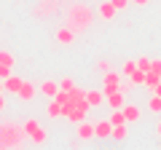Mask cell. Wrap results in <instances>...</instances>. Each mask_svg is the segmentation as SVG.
Here are the masks:
<instances>
[{
	"instance_id": "obj_1",
	"label": "cell",
	"mask_w": 161,
	"mask_h": 150,
	"mask_svg": "<svg viewBox=\"0 0 161 150\" xmlns=\"http://www.w3.org/2000/svg\"><path fill=\"white\" fill-rule=\"evenodd\" d=\"M24 131L30 134V139H32V145H46V139H48V134H46V129L40 126L35 118H30L27 123H24Z\"/></svg>"
},
{
	"instance_id": "obj_2",
	"label": "cell",
	"mask_w": 161,
	"mask_h": 150,
	"mask_svg": "<svg viewBox=\"0 0 161 150\" xmlns=\"http://www.w3.org/2000/svg\"><path fill=\"white\" fill-rule=\"evenodd\" d=\"M118 86H121V72H113V70H108L105 72V97L108 94H113V91H118Z\"/></svg>"
},
{
	"instance_id": "obj_3",
	"label": "cell",
	"mask_w": 161,
	"mask_h": 150,
	"mask_svg": "<svg viewBox=\"0 0 161 150\" xmlns=\"http://www.w3.org/2000/svg\"><path fill=\"white\" fill-rule=\"evenodd\" d=\"M64 118H67L70 123H75V126H78V123L86 118V110H80V107H75V104H70V107H64Z\"/></svg>"
},
{
	"instance_id": "obj_4",
	"label": "cell",
	"mask_w": 161,
	"mask_h": 150,
	"mask_svg": "<svg viewBox=\"0 0 161 150\" xmlns=\"http://www.w3.org/2000/svg\"><path fill=\"white\" fill-rule=\"evenodd\" d=\"M92 137H94V123L83 118V121L78 123V139H80V142H86V139H92Z\"/></svg>"
},
{
	"instance_id": "obj_5",
	"label": "cell",
	"mask_w": 161,
	"mask_h": 150,
	"mask_svg": "<svg viewBox=\"0 0 161 150\" xmlns=\"http://www.w3.org/2000/svg\"><path fill=\"white\" fill-rule=\"evenodd\" d=\"M22 78H16V75H8L6 81H3V91L6 94H19V88H22Z\"/></svg>"
},
{
	"instance_id": "obj_6",
	"label": "cell",
	"mask_w": 161,
	"mask_h": 150,
	"mask_svg": "<svg viewBox=\"0 0 161 150\" xmlns=\"http://www.w3.org/2000/svg\"><path fill=\"white\" fill-rule=\"evenodd\" d=\"M110 134H113V123H110V118H108V121H97V123H94V137L105 139V137H110Z\"/></svg>"
},
{
	"instance_id": "obj_7",
	"label": "cell",
	"mask_w": 161,
	"mask_h": 150,
	"mask_svg": "<svg viewBox=\"0 0 161 150\" xmlns=\"http://www.w3.org/2000/svg\"><path fill=\"white\" fill-rule=\"evenodd\" d=\"M105 102H108L110 110H121L124 104H126V102H124V91H121V88H118V91H113V94H108V99H105Z\"/></svg>"
},
{
	"instance_id": "obj_8",
	"label": "cell",
	"mask_w": 161,
	"mask_h": 150,
	"mask_svg": "<svg viewBox=\"0 0 161 150\" xmlns=\"http://www.w3.org/2000/svg\"><path fill=\"white\" fill-rule=\"evenodd\" d=\"M121 110H124V115H126V123H137V121H140V115H142L137 104H124Z\"/></svg>"
},
{
	"instance_id": "obj_9",
	"label": "cell",
	"mask_w": 161,
	"mask_h": 150,
	"mask_svg": "<svg viewBox=\"0 0 161 150\" xmlns=\"http://www.w3.org/2000/svg\"><path fill=\"white\" fill-rule=\"evenodd\" d=\"M35 94H38V88H35L32 83H27V81H24V83H22V88H19V99H24V102H32V99H35Z\"/></svg>"
},
{
	"instance_id": "obj_10",
	"label": "cell",
	"mask_w": 161,
	"mask_h": 150,
	"mask_svg": "<svg viewBox=\"0 0 161 150\" xmlns=\"http://www.w3.org/2000/svg\"><path fill=\"white\" fill-rule=\"evenodd\" d=\"M46 113H48V118H62L64 115V104H59L57 99H51L48 107H46Z\"/></svg>"
},
{
	"instance_id": "obj_11",
	"label": "cell",
	"mask_w": 161,
	"mask_h": 150,
	"mask_svg": "<svg viewBox=\"0 0 161 150\" xmlns=\"http://www.w3.org/2000/svg\"><path fill=\"white\" fill-rule=\"evenodd\" d=\"M97 11H99V16H102V19H113V16H115V6L110 3V0L99 3V6H97Z\"/></svg>"
},
{
	"instance_id": "obj_12",
	"label": "cell",
	"mask_w": 161,
	"mask_h": 150,
	"mask_svg": "<svg viewBox=\"0 0 161 150\" xmlns=\"http://www.w3.org/2000/svg\"><path fill=\"white\" fill-rule=\"evenodd\" d=\"M86 99H89L92 107H102V102H105L108 97H105V91H86Z\"/></svg>"
},
{
	"instance_id": "obj_13",
	"label": "cell",
	"mask_w": 161,
	"mask_h": 150,
	"mask_svg": "<svg viewBox=\"0 0 161 150\" xmlns=\"http://www.w3.org/2000/svg\"><path fill=\"white\" fill-rule=\"evenodd\" d=\"M40 91L46 94L48 99H54V97H57V91H59V83H54V81H43V83H40Z\"/></svg>"
},
{
	"instance_id": "obj_14",
	"label": "cell",
	"mask_w": 161,
	"mask_h": 150,
	"mask_svg": "<svg viewBox=\"0 0 161 150\" xmlns=\"http://www.w3.org/2000/svg\"><path fill=\"white\" fill-rule=\"evenodd\" d=\"M57 40L62 43V46H70V43L75 40V35H73V29H70V27H64V29H59V32H57Z\"/></svg>"
},
{
	"instance_id": "obj_15",
	"label": "cell",
	"mask_w": 161,
	"mask_h": 150,
	"mask_svg": "<svg viewBox=\"0 0 161 150\" xmlns=\"http://www.w3.org/2000/svg\"><path fill=\"white\" fill-rule=\"evenodd\" d=\"M158 83H161V75H158V72H153V70H150V72H145V88H150V91H153Z\"/></svg>"
},
{
	"instance_id": "obj_16",
	"label": "cell",
	"mask_w": 161,
	"mask_h": 150,
	"mask_svg": "<svg viewBox=\"0 0 161 150\" xmlns=\"http://www.w3.org/2000/svg\"><path fill=\"white\" fill-rule=\"evenodd\" d=\"M126 123H118V126H113V134H110V137L113 139H126Z\"/></svg>"
},
{
	"instance_id": "obj_17",
	"label": "cell",
	"mask_w": 161,
	"mask_h": 150,
	"mask_svg": "<svg viewBox=\"0 0 161 150\" xmlns=\"http://www.w3.org/2000/svg\"><path fill=\"white\" fill-rule=\"evenodd\" d=\"M110 123H113V126H118V123H126L124 110H113V113H110Z\"/></svg>"
},
{
	"instance_id": "obj_18",
	"label": "cell",
	"mask_w": 161,
	"mask_h": 150,
	"mask_svg": "<svg viewBox=\"0 0 161 150\" xmlns=\"http://www.w3.org/2000/svg\"><path fill=\"white\" fill-rule=\"evenodd\" d=\"M148 110H150V113H161V97H158V94H153V97H150Z\"/></svg>"
},
{
	"instance_id": "obj_19",
	"label": "cell",
	"mask_w": 161,
	"mask_h": 150,
	"mask_svg": "<svg viewBox=\"0 0 161 150\" xmlns=\"http://www.w3.org/2000/svg\"><path fill=\"white\" fill-rule=\"evenodd\" d=\"M54 99H57L59 104H64V107H70V91H64V88H59V91H57V97H54Z\"/></svg>"
},
{
	"instance_id": "obj_20",
	"label": "cell",
	"mask_w": 161,
	"mask_h": 150,
	"mask_svg": "<svg viewBox=\"0 0 161 150\" xmlns=\"http://www.w3.org/2000/svg\"><path fill=\"white\" fill-rule=\"evenodd\" d=\"M126 78H132L134 86H145V72H142V70H134V72H132V75H126Z\"/></svg>"
},
{
	"instance_id": "obj_21",
	"label": "cell",
	"mask_w": 161,
	"mask_h": 150,
	"mask_svg": "<svg viewBox=\"0 0 161 150\" xmlns=\"http://www.w3.org/2000/svg\"><path fill=\"white\" fill-rule=\"evenodd\" d=\"M134 70H137V59H129V62H124V67H121V75H132Z\"/></svg>"
},
{
	"instance_id": "obj_22",
	"label": "cell",
	"mask_w": 161,
	"mask_h": 150,
	"mask_svg": "<svg viewBox=\"0 0 161 150\" xmlns=\"http://www.w3.org/2000/svg\"><path fill=\"white\" fill-rule=\"evenodd\" d=\"M137 70H142V72H150V59H148V56H140V59H137Z\"/></svg>"
},
{
	"instance_id": "obj_23",
	"label": "cell",
	"mask_w": 161,
	"mask_h": 150,
	"mask_svg": "<svg viewBox=\"0 0 161 150\" xmlns=\"http://www.w3.org/2000/svg\"><path fill=\"white\" fill-rule=\"evenodd\" d=\"M0 64H14V54H8V51H0Z\"/></svg>"
},
{
	"instance_id": "obj_24",
	"label": "cell",
	"mask_w": 161,
	"mask_h": 150,
	"mask_svg": "<svg viewBox=\"0 0 161 150\" xmlns=\"http://www.w3.org/2000/svg\"><path fill=\"white\" fill-rule=\"evenodd\" d=\"M121 91H124V94H126V91H132V88H134V81H132V78H126V81H124V83H121Z\"/></svg>"
},
{
	"instance_id": "obj_25",
	"label": "cell",
	"mask_w": 161,
	"mask_h": 150,
	"mask_svg": "<svg viewBox=\"0 0 161 150\" xmlns=\"http://www.w3.org/2000/svg\"><path fill=\"white\" fill-rule=\"evenodd\" d=\"M73 86H75V83H73V78H62V81H59V88H64V91H70Z\"/></svg>"
},
{
	"instance_id": "obj_26",
	"label": "cell",
	"mask_w": 161,
	"mask_h": 150,
	"mask_svg": "<svg viewBox=\"0 0 161 150\" xmlns=\"http://www.w3.org/2000/svg\"><path fill=\"white\" fill-rule=\"evenodd\" d=\"M110 3L115 6V11H124V8H126L129 3H132V0H110Z\"/></svg>"
},
{
	"instance_id": "obj_27",
	"label": "cell",
	"mask_w": 161,
	"mask_h": 150,
	"mask_svg": "<svg viewBox=\"0 0 161 150\" xmlns=\"http://www.w3.org/2000/svg\"><path fill=\"white\" fill-rule=\"evenodd\" d=\"M11 67H14V64H0V78H3V81L11 75Z\"/></svg>"
},
{
	"instance_id": "obj_28",
	"label": "cell",
	"mask_w": 161,
	"mask_h": 150,
	"mask_svg": "<svg viewBox=\"0 0 161 150\" xmlns=\"http://www.w3.org/2000/svg\"><path fill=\"white\" fill-rule=\"evenodd\" d=\"M150 70L161 75V59H150Z\"/></svg>"
},
{
	"instance_id": "obj_29",
	"label": "cell",
	"mask_w": 161,
	"mask_h": 150,
	"mask_svg": "<svg viewBox=\"0 0 161 150\" xmlns=\"http://www.w3.org/2000/svg\"><path fill=\"white\" fill-rule=\"evenodd\" d=\"M97 67L102 70V72H108V70H110V62H97Z\"/></svg>"
},
{
	"instance_id": "obj_30",
	"label": "cell",
	"mask_w": 161,
	"mask_h": 150,
	"mask_svg": "<svg viewBox=\"0 0 161 150\" xmlns=\"http://www.w3.org/2000/svg\"><path fill=\"white\" fill-rule=\"evenodd\" d=\"M132 3H134V6H148L150 0H132Z\"/></svg>"
},
{
	"instance_id": "obj_31",
	"label": "cell",
	"mask_w": 161,
	"mask_h": 150,
	"mask_svg": "<svg viewBox=\"0 0 161 150\" xmlns=\"http://www.w3.org/2000/svg\"><path fill=\"white\" fill-rule=\"evenodd\" d=\"M6 110V99H3V94H0V113Z\"/></svg>"
},
{
	"instance_id": "obj_32",
	"label": "cell",
	"mask_w": 161,
	"mask_h": 150,
	"mask_svg": "<svg viewBox=\"0 0 161 150\" xmlns=\"http://www.w3.org/2000/svg\"><path fill=\"white\" fill-rule=\"evenodd\" d=\"M156 131H158V137H161V121H158V123H156Z\"/></svg>"
},
{
	"instance_id": "obj_33",
	"label": "cell",
	"mask_w": 161,
	"mask_h": 150,
	"mask_svg": "<svg viewBox=\"0 0 161 150\" xmlns=\"http://www.w3.org/2000/svg\"><path fill=\"white\" fill-rule=\"evenodd\" d=\"M0 94H3V78H0Z\"/></svg>"
}]
</instances>
